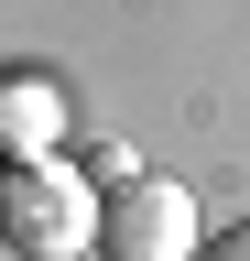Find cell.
<instances>
[{
    "label": "cell",
    "mask_w": 250,
    "mask_h": 261,
    "mask_svg": "<svg viewBox=\"0 0 250 261\" xmlns=\"http://www.w3.org/2000/svg\"><path fill=\"white\" fill-rule=\"evenodd\" d=\"M0 250H22V261H87L98 250V174L66 163V152L0 163Z\"/></svg>",
    "instance_id": "1"
},
{
    "label": "cell",
    "mask_w": 250,
    "mask_h": 261,
    "mask_svg": "<svg viewBox=\"0 0 250 261\" xmlns=\"http://www.w3.org/2000/svg\"><path fill=\"white\" fill-rule=\"evenodd\" d=\"M196 185L185 174H152V163H131V174H109L98 196V250L109 261H196Z\"/></svg>",
    "instance_id": "2"
},
{
    "label": "cell",
    "mask_w": 250,
    "mask_h": 261,
    "mask_svg": "<svg viewBox=\"0 0 250 261\" xmlns=\"http://www.w3.org/2000/svg\"><path fill=\"white\" fill-rule=\"evenodd\" d=\"M54 130H66V98H54L44 76H11V87H0V163H44Z\"/></svg>",
    "instance_id": "3"
},
{
    "label": "cell",
    "mask_w": 250,
    "mask_h": 261,
    "mask_svg": "<svg viewBox=\"0 0 250 261\" xmlns=\"http://www.w3.org/2000/svg\"><path fill=\"white\" fill-rule=\"evenodd\" d=\"M207 261H250V218H239V228H217V240H207Z\"/></svg>",
    "instance_id": "4"
},
{
    "label": "cell",
    "mask_w": 250,
    "mask_h": 261,
    "mask_svg": "<svg viewBox=\"0 0 250 261\" xmlns=\"http://www.w3.org/2000/svg\"><path fill=\"white\" fill-rule=\"evenodd\" d=\"M0 87H11V76H0Z\"/></svg>",
    "instance_id": "5"
}]
</instances>
